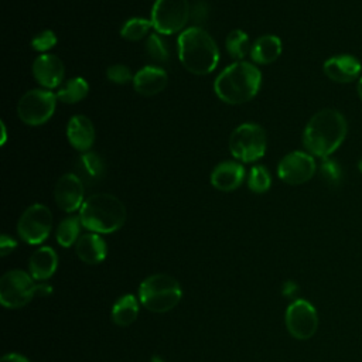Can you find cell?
<instances>
[{
	"label": "cell",
	"mask_w": 362,
	"mask_h": 362,
	"mask_svg": "<svg viewBox=\"0 0 362 362\" xmlns=\"http://www.w3.org/2000/svg\"><path fill=\"white\" fill-rule=\"evenodd\" d=\"M358 167H359V170H361V171H362V158H361V160H359V163H358Z\"/></svg>",
	"instance_id": "f35d334b"
},
{
	"label": "cell",
	"mask_w": 362,
	"mask_h": 362,
	"mask_svg": "<svg viewBox=\"0 0 362 362\" xmlns=\"http://www.w3.org/2000/svg\"><path fill=\"white\" fill-rule=\"evenodd\" d=\"M260 85L262 74L259 68L246 61H236L216 76L214 90L222 102L240 105L253 99Z\"/></svg>",
	"instance_id": "3957f363"
},
{
	"label": "cell",
	"mask_w": 362,
	"mask_h": 362,
	"mask_svg": "<svg viewBox=\"0 0 362 362\" xmlns=\"http://www.w3.org/2000/svg\"><path fill=\"white\" fill-rule=\"evenodd\" d=\"M177 51L182 66L194 75H208L219 62V49L215 40L201 27H189L181 31L177 40Z\"/></svg>",
	"instance_id": "7a4b0ae2"
},
{
	"label": "cell",
	"mask_w": 362,
	"mask_h": 362,
	"mask_svg": "<svg viewBox=\"0 0 362 362\" xmlns=\"http://www.w3.org/2000/svg\"><path fill=\"white\" fill-rule=\"evenodd\" d=\"M283 51L281 40L277 35L266 34L259 37L250 48V58L253 62L267 65L274 62Z\"/></svg>",
	"instance_id": "44dd1931"
},
{
	"label": "cell",
	"mask_w": 362,
	"mask_h": 362,
	"mask_svg": "<svg viewBox=\"0 0 362 362\" xmlns=\"http://www.w3.org/2000/svg\"><path fill=\"white\" fill-rule=\"evenodd\" d=\"M34 79L44 88V89H54L62 85L65 66L64 62L54 54H41L38 55L31 66Z\"/></svg>",
	"instance_id": "5bb4252c"
},
{
	"label": "cell",
	"mask_w": 362,
	"mask_h": 362,
	"mask_svg": "<svg viewBox=\"0 0 362 362\" xmlns=\"http://www.w3.org/2000/svg\"><path fill=\"white\" fill-rule=\"evenodd\" d=\"M146 52L156 62H167L168 49L160 35L151 34L146 41Z\"/></svg>",
	"instance_id": "f1b7e54d"
},
{
	"label": "cell",
	"mask_w": 362,
	"mask_h": 362,
	"mask_svg": "<svg viewBox=\"0 0 362 362\" xmlns=\"http://www.w3.org/2000/svg\"><path fill=\"white\" fill-rule=\"evenodd\" d=\"M356 90H358V95H359V98L362 99V76L359 78V81H358V85H356Z\"/></svg>",
	"instance_id": "8d00e7d4"
},
{
	"label": "cell",
	"mask_w": 362,
	"mask_h": 362,
	"mask_svg": "<svg viewBox=\"0 0 362 362\" xmlns=\"http://www.w3.org/2000/svg\"><path fill=\"white\" fill-rule=\"evenodd\" d=\"M139 314V303L133 294L122 296L112 308V321L119 327L133 324Z\"/></svg>",
	"instance_id": "7402d4cb"
},
{
	"label": "cell",
	"mask_w": 362,
	"mask_h": 362,
	"mask_svg": "<svg viewBox=\"0 0 362 362\" xmlns=\"http://www.w3.org/2000/svg\"><path fill=\"white\" fill-rule=\"evenodd\" d=\"M286 327L297 339L311 338L318 328L317 310L307 300H294L286 310Z\"/></svg>",
	"instance_id": "8fae6325"
},
{
	"label": "cell",
	"mask_w": 362,
	"mask_h": 362,
	"mask_svg": "<svg viewBox=\"0 0 362 362\" xmlns=\"http://www.w3.org/2000/svg\"><path fill=\"white\" fill-rule=\"evenodd\" d=\"M294 291H297V286H296L293 281H287V283L284 284L283 293H284L286 296H291V294H294Z\"/></svg>",
	"instance_id": "d590c367"
},
{
	"label": "cell",
	"mask_w": 362,
	"mask_h": 362,
	"mask_svg": "<svg viewBox=\"0 0 362 362\" xmlns=\"http://www.w3.org/2000/svg\"><path fill=\"white\" fill-rule=\"evenodd\" d=\"M315 170L317 164L310 153L291 151L279 161L277 175L286 184L300 185L310 181Z\"/></svg>",
	"instance_id": "7c38bea8"
},
{
	"label": "cell",
	"mask_w": 362,
	"mask_h": 362,
	"mask_svg": "<svg viewBox=\"0 0 362 362\" xmlns=\"http://www.w3.org/2000/svg\"><path fill=\"white\" fill-rule=\"evenodd\" d=\"M66 137L75 150L81 153L89 151L95 141L93 123L85 115L72 116L66 124Z\"/></svg>",
	"instance_id": "ac0fdd59"
},
{
	"label": "cell",
	"mask_w": 362,
	"mask_h": 362,
	"mask_svg": "<svg viewBox=\"0 0 362 362\" xmlns=\"http://www.w3.org/2000/svg\"><path fill=\"white\" fill-rule=\"evenodd\" d=\"M106 76L110 82L117 83V85H123L127 82H133L134 75L132 74L130 68L123 65V64H113L106 69Z\"/></svg>",
	"instance_id": "4dcf8cb0"
},
{
	"label": "cell",
	"mask_w": 362,
	"mask_h": 362,
	"mask_svg": "<svg viewBox=\"0 0 362 362\" xmlns=\"http://www.w3.org/2000/svg\"><path fill=\"white\" fill-rule=\"evenodd\" d=\"M346 120L337 109H321L311 116L303 132V144L311 156L328 158L345 140Z\"/></svg>",
	"instance_id": "6da1fadb"
},
{
	"label": "cell",
	"mask_w": 362,
	"mask_h": 362,
	"mask_svg": "<svg viewBox=\"0 0 362 362\" xmlns=\"http://www.w3.org/2000/svg\"><path fill=\"white\" fill-rule=\"evenodd\" d=\"M58 266V256L55 250L49 246H41L37 249L28 262V269L31 277L35 280H47L49 279Z\"/></svg>",
	"instance_id": "ffe728a7"
},
{
	"label": "cell",
	"mask_w": 362,
	"mask_h": 362,
	"mask_svg": "<svg viewBox=\"0 0 362 362\" xmlns=\"http://www.w3.org/2000/svg\"><path fill=\"white\" fill-rule=\"evenodd\" d=\"M272 185V177L266 167L253 165L247 175V187L250 191L256 194L266 192Z\"/></svg>",
	"instance_id": "83f0119b"
},
{
	"label": "cell",
	"mask_w": 362,
	"mask_h": 362,
	"mask_svg": "<svg viewBox=\"0 0 362 362\" xmlns=\"http://www.w3.org/2000/svg\"><path fill=\"white\" fill-rule=\"evenodd\" d=\"M246 177L243 164L238 161H222L211 173V184L214 188L229 192L239 188Z\"/></svg>",
	"instance_id": "e0dca14e"
},
{
	"label": "cell",
	"mask_w": 362,
	"mask_h": 362,
	"mask_svg": "<svg viewBox=\"0 0 362 362\" xmlns=\"http://www.w3.org/2000/svg\"><path fill=\"white\" fill-rule=\"evenodd\" d=\"M1 129H3V140H1V143L4 144L6 143V126H4V122H1Z\"/></svg>",
	"instance_id": "74e56055"
},
{
	"label": "cell",
	"mask_w": 362,
	"mask_h": 362,
	"mask_svg": "<svg viewBox=\"0 0 362 362\" xmlns=\"http://www.w3.org/2000/svg\"><path fill=\"white\" fill-rule=\"evenodd\" d=\"M0 362H30L25 356L20 355V354H16V352H11V354H6Z\"/></svg>",
	"instance_id": "836d02e7"
},
{
	"label": "cell",
	"mask_w": 362,
	"mask_h": 362,
	"mask_svg": "<svg viewBox=\"0 0 362 362\" xmlns=\"http://www.w3.org/2000/svg\"><path fill=\"white\" fill-rule=\"evenodd\" d=\"M57 44V35L52 30H42L31 40V47L38 52H45Z\"/></svg>",
	"instance_id": "1f68e13d"
},
{
	"label": "cell",
	"mask_w": 362,
	"mask_h": 362,
	"mask_svg": "<svg viewBox=\"0 0 362 362\" xmlns=\"http://www.w3.org/2000/svg\"><path fill=\"white\" fill-rule=\"evenodd\" d=\"M168 82L167 72L156 65H146L134 74L133 88L141 96H154L160 93Z\"/></svg>",
	"instance_id": "2e32d148"
},
{
	"label": "cell",
	"mask_w": 362,
	"mask_h": 362,
	"mask_svg": "<svg viewBox=\"0 0 362 362\" xmlns=\"http://www.w3.org/2000/svg\"><path fill=\"white\" fill-rule=\"evenodd\" d=\"M16 247H17V242L11 236H8L6 233L1 235V238H0V255L1 256H7Z\"/></svg>",
	"instance_id": "d6a6232c"
},
{
	"label": "cell",
	"mask_w": 362,
	"mask_h": 362,
	"mask_svg": "<svg viewBox=\"0 0 362 362\" xmlns=\"http://www.w3.org/2000/svg\"><path fill=\"white\" fill-rule=\"evenodd\" d=\"M35 288L30 274L20 269L8 270L0 279V303L6 308L24 307L35 296Z\"/></svg>",
	"instance_id": "9c48e42d"
},
{
	"label": "cell",
	"mask_w": 362,
	"mask_h": 362,
	"mask_svg": "<svg viewBox=\"0 0 362 362\" xmlns=\"http://www.w3.org/2000/svg\"><path fill=\"white\" fill-rule=\"evenodd\" d=\"M320 173L324 181L328 182L329 185H338L342 177V170L339 164L329 158H324V161L320 165Z\"/></svg>",
	"instance_id": "f546056e"
},
{
	"label": "cell",
	"mask_w": 362,
	"mask_h": 362,
	"mask_svg": "<svg viewBox=\"0 0 362 362\" xmlns=\"http://www.w3.org/2000/svg\"><path fill=\"white\" fill-rule=\"evenodd\" d=\"M189 13L188 0H156L150 21L158 34L171 35L184 31Z\"/></svg>",
	"instance_id": "52a82bcc"
},
{
	"label": "cell",
	"mask_w": 362,
	"mask_h": 362,
	"mask_svg": "<svg viewBox=\"0 0 362 362\" xmlns=\"http://www.w3.org/2000/svg\"><path fill=\"white\" fill-rule=\"evenodd\" d=\"M52 288L49 286H45V284H37V288H35V294H41V296H48L51 294Z\"/></svg>",
	"instance_id": "e575fe53"
},
{
	"label": "cell",
	"mask_w": 362,
	"mask_h": 362,
	"mask_svg": "<svg viewBox=\"0 0 362 362\" xmlns=\"http://www.w3.org/2000/svg\"><path fill=\"white\" fill-rule=\"evenodd\" d=\"M150 28H153V24L150 20L141 18V17H133L129 18L120 28V35L127 41H139L143 40Z\"/></svg>",
	"instance_id": "4316f807"
},
{
	"label": "cell",
	"mask_w": 362,
	"mask_h": 362,
	"mask_svg": "<svg viewBox=\"0 0 362 362\" xmlns=\"http://www.w3.org/2000/svg\"><path fill=\"white\" fill-rule=\"evenodd\" d=\"M79 219L82 226L93 233H112L123 226L126 208L117 197L98 192L83 201L79 209Z\"/></svg>",
	"instance_id": "277c9868"
},
{
	"label": "cell",
	"mask_w": 362,
	"mask_h": 362,
	"mask_svg": "<svg viewBox=\"0 0 362 362\" xmlns=\"http://www.w3.org/2000/svg\"><path fill=\"white\" fill-rule=\"evenodd\" d=\"M225 47L228 54L236 59L242 61L247 54H250V45H249V35L243 30H232L225 41Z\"/></svg>",
	"instance_id": "d4e9b609"
},
{
	"label": "cell",
	"mask_w": 362,
	"mask_h": 362,
	"mask_svg": "<svg viewBox=\"0 0 362 362\" xmlns=\"http://www.w3.org/2000/svg\"><path fill=\"white\" fill-rule=\"evenodd\" d=\"M322 71L337 83H351L361 78L362 65L356 57L341 54L328 58L322 65Z\"/></svg>",
	"instance_id": "9a60e30c"
},
{
	"label": "cell",
	"mask_w": 362,
	"mask_h": 362,
	"mask_svg": "<svg viewBox=\"0 0 362 362\" xmlns=\"http://www.w3.org/2000/svg\"><path fill=\"white\" fill-rule=\"evenodd\" d=\"M75 252L78 257L88 264H98L105 260L107 255L106 242L98 233H85L79 236L75 243Z\"/></svg>",
	"instance_id": "d6986e66"
},
{
	"label": "cell",
	"mask_w": 362,
	"mask_h": 362,
	"mask_svg": "<svg viewBox=\"0 0 362 362\" xmlns=\"http://www.w3.org/2000/svg\"><path fill=\"white\" fill-rule=\"evenodd\" d=\"M76 168H78V177L82 181L83 180L96 181V180L102 178L105 174L103 160L100 158L99 154H96L93 151L82 153L78 158Z\"/></svg>",
	"instance_id": "cb8c5ba5"
},
{
	"label": "cell",
	"mask_w": 362,
	"mask_h": 362,
	"mask_svg": "<svg viewBox=\"0 0 362 362\" xmlns=\"http://www.w3.org/2000/svg\"><path fill=\"white\" fill-rule=\"evenodd\" d=\"M182 290L180 283L167 273L151 274L139 287L140 303L153 313H167L181 300Z\"/></svg>",
	"instance_id": "5b68a950"
},
{
	"label": "cell",
	"mask_w": 362,
	"mask_h": 362,
	"mask_svg": "<svg viewBox=\"0 0 362 362\" xmlns=\"http://www.w3.org/2000/svg\"><path fill=\"white\" fill-rule=\"evenodd\" d=\"M89 93V83L85 78L75 76L65 81L57 90V99L62 103H78L83 100Z\"/></svg>",
	"instance_id": "603a6c76"
},
{
	"label": "cell",
	"mask_w": 362,
	"mask_h": 362,
	"mask_svg": "<svg viewBox=\"0 0 362 362\" xmlns=\"http://www.w3.org/2000/svg\"><path fill=\"white\" fill-rule=\"evenodd\" d=\"M57 95L48 89H31L25 92L17 105L20 120L28 126H40L51 119L55 112Z\"/></svg>",
	"instance_id": "ba28073f"
},
{
	"label": "cell",
	"mask_w": 362,
	"mask_h": 362,
	"mask_svg": "<svg viewBox=\"0 0 362 362\" xmlns=\"http://www.w3.org/2000/svg\"><path fill=\"white\" fill-rule=\"evenodd\" d=\"M79 216H68L62 219L57 228V240L62 247H69L78 242L79 228H81Z\"/></svg>",
	"instance_id": "484cf974"
},
{
	"label": "cell",
	"mask_w": 362,
	"mask_h": 362,
	"mask_svg": "<svg viewBox=\"0 0 362 362\" xmlns=\"http://www.w3.org/2000/svg\"><path fill=\"white\" fill-rule=\"evenodd\" d=\"M83 181L78 174L69 173L58 178L54 188V198L57 205L65 212L81 209L83 204Z\"/></svg>",
	"instance_id": "4fadbf2b"
},
{
	"label": "cell",
	"mask_w": 362,
	"mask_h": 362,
	"mask_svg": "<svg viewBox=\"0 0 362 362\" xmlns=\"http://www.w3.org/2000/svg\"><path fill=\"white\" fill-rule=\"evenodd\" d=\"M52 229V214L42 204L30 205L17 222L18 236L28 245L44 242Z\"/></svg>",
	"instance_id": "30bf717a"
},
{
	"label": "cell",
	"mask_w": 362,
	"mask_h": 362,
	"mask_svg": "<svg viewBox=\"0 0 362 362\" xmlns=\"http://www.w3.org/2000/svg\"><path fill=\"white\" fill-rule=\"evenodd\" d=\"M266 132L256 123H243L230 133L229 151L242 163H255L260 160L266 153Z\"/></svg>",
	"instance_id": "8992f818"
}]
</instances>
